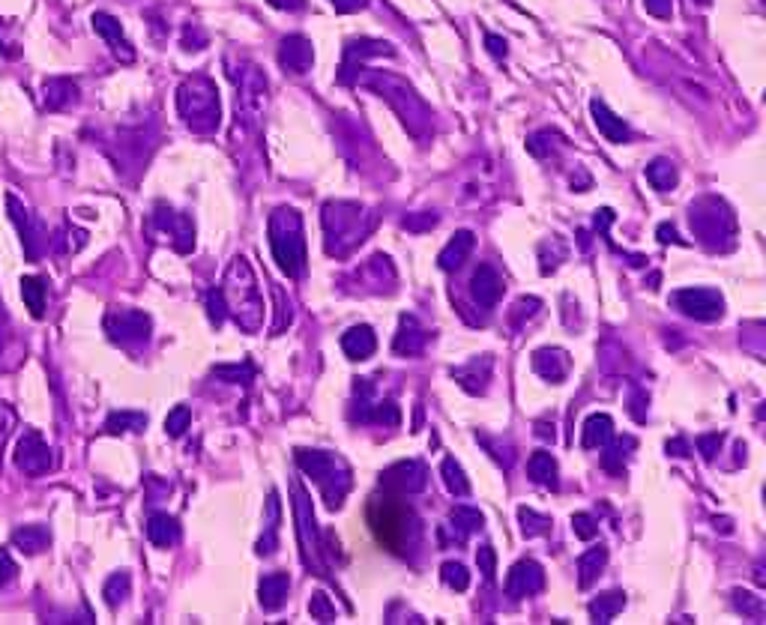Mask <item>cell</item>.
I'll list each match as a JSON object with an SVG mask.
<instances>
[{"instance_id": "277c9868", "label": "cell", "mask_w": 766, "mask_h": 625, "mask_svg": "<svg viewBox=\"0 0 766 625\" xmlns=\"http://www.w3.org/2000/svg\"><path fill=\"white\" fill-rule=\"evenodd\" d=\"M177 108H180V117L183 123L192 129V132H201V135H210L219 129L222 123V108H219V90L210 78L204 75H195V78H186L177 90Z\"/></svg>"}, {"instance_id": "ee69618b", "label": "cell", "mask_w": 766, "mask_h": 625, "mask_svg": "<svg viewBox=\"0 0 766 625\" xmlns=\"http://www.w3.org/2000/svg\"><path fill=\"white\" fill-rule=\"evenodd\" d=\"M734 605H737L740 614H746V617H752V620H761V617H764V602H761V596H755V593H749V590H734Z\"/></svg>"}, {"instance_id": "f6af8a7d", "label": "cell", "mask_w": 766, "mask_h": 625, "mask_svg": "<svg viewBox=\"0 0 766 625\" xmlns=\"http://www.w3.org/2000/svg\"><path fill=\"white\" fill-rule=\"evenodd\" d=\"M440 575H443V584L458 590V593H464L470 587V575H467V569L461 563H443Z\"/></svg>"}, {"instance_id": "681fc988", "label": "cell", "mask_w": 766, "mask_h": 625, "mask_svg": "<svg viewBox=\"0 0 766 625\" xmlns=\"http://www.w3.org/2000/svg\"><path fill=\"white\" fill-rule=\"evenodd\" d=\"M219 380H228V383H249L252 377H255V368L252 365H222V368H216L213 371Z\"/></svg>"}, {"instance_id": "7402d4cb", "label": "cell", "mask_w": 766, "mask_h": 625, "mask_svg": "<svg viewBox=\"0 0 766 625\" xmlns=\"http://www.w3.org/2000/svg\"><path fill=\"white\" fill-rule=\"evenodd\" d=\"M156 225H159L165 234H171L177 252H189V249L195 246V228H192V222H189L186 216H180V213H174V210H159V213H156Z\"/></svg>"}, {"instance_id": "c3c4849f", "label": "cell", "mask_w": 766, "mask_h": 625, "mask_svg": "<svg viewBox=\"0 0 766 625\" xmlns=\"http://www.w3.org/2000/svg\"><path fill=\"white\" fill-rule=\"evenodd\" d=\"M189 422H192V410H189L186 404H180V407H174V410L168 413V419H165V431H168L171 437H180V434L189 428Z\"/></svg>"}, {"instance_id": "91938a15", "label": "cell", "mask_w": 766, "mask_h": 625, "mask_svg": "<svg viewBox=\"0 0 766 625\" xmlns=\"http://www.w3.org/2000/svg\"><path fill=\"white\" fill-rule=\"evenodd\" d=\"M656 234H659V243H665V246H668V243H680V246L686 243V240L677 237V228H674V225H659Z\"/></svg>"}, {"instance_id": "db71d44e", "label": "cell", "mask_w": 766, "mask_h": 625, "mask_svg": "<svg viewBox=\"0 0 766 625\" xmlns=\"http://www.w3.org/2000/svg\"><path fill=\"white\" fill-rule=\"evenodd\" d=\"M207 312H210V320H213L216 326H222V323H225V312H228V306H225L222 288L207 294Z\"/></svg>"}, {"instance_id": "11a10c76", "label": "cell", "mask_w": 766, "mask_h": 625, "mask_svg": "<svg viewBox=\"0 0 766 625\" xmlns=\"http://www.w3.org/2000/svg\"><path fill=\"white\" fill-rule=\"evenodd\" d=\"M722 434L719 431H713V434H704V437H698V449H701V455L707 458V461H713L716 458V452L722 449Z\"/></svg>"}, {"instance_id": "7dc6e473", "label": "cell", "mask_w": 766, "mask_h": 625, "mask_svg": "<svg viewBox=\"0 0 766 625\" xmlns=\"http://www.w3.org/2000/svg\"><path fill=\"white\" fill-rule=\"evenodd\" d=\"M539 309H542V300H536V297H521V300L512 306L509 320H512V326L518 329V326H524V320L536 317V312H539Z\"/></svg>"}, {"instance_id": "d6a6232c", "label": "cell", "mask_w": 766, "mask_h": 625, "mask_svg": "<svg viewBox=\"0 0 766 625\" xmlns=\"http://www.w3.org/2000/svg\"><path fill=\"white\" fill-rule=\"evenodd\" d=\"M75 84L72 81H66V78H54V81H48L45 84V90H42V99H45V105L51 108V111H63V108H69L72 102H75Z\"/></svg>"}, {"instance_id": "cb8c5ba5", "label": "cell", "mask_w": 766, "mask_h": 625, "mask_svg": "<svg viewBox=\"0 0 766 625\" xmlns=\"http://www.w3.org/2000/svg\"><path fill=\"white\" fill-rule=\"evenodd\" d=\"M473 246H476L473 231H458V234L443 246V252L437 255V267H440L443 273H452V270L464 267V261L470 258Z\"/></svg>"}, {"instance_id": "2e32d148", "label": "cell", "mask_w": 766, "mask_h": 625, "mask_svg": "<svg viewBox=\"0 0 766 625\" xmlns=\"http://www.w3.org/2000/svg\"><path fill=\"white\" fill-rule=\"evenodd\" d=\"M294 512H297V533H300V545L303 551H315L318 554V527H315V512L309 503V494L300 482H294ZM306 560V557H303Z\"/></svg>"}, {"instance_id": "d6986e66", "label": "cell", "mask_w": 766, "mask_h": 625, "mask_svg": "<svg viewBox=\"0 0 766 625\" xmlns=\"http://www.w3.org/2000/svg\"><path fill=\"white\" fill-rule=\"evenodd\" d=\"M590 114H593V123H596V129L602 132L605 141H611V144H626V141L632 138V132H629V126L623 123V117H617L602 99H593V102H590Z\"/></svg>"}, {"instance_id": "836d02e7", "label": "cell", "mask_w": 766, "mask_h": 625, "mask_svg": "<svg viewBox=\"0 0 766 625\" xmlns=\"http://www.w3.org/2000/svg\"><path fill=\"white\" fill-rule=\"evenodd\" d=\"M647 180H650L653 189L671 192V189L680 183V174H677V165H674L671 159H653V162L647 165Z\"/></svg>"}, {"instance_id": "7bdbcfd3", "label": "cell", "mask_w": 766, "mask_h": 625, "mask_svg": "<svg viewBox=\"0 0 766 625\" xmlns=\"http://www.w3.org/2000/svg\"><path fill=\"white\" fill-rule=\"evenodd\" d=\"M527 150H530L536 159H548V156L557 150V132H551V129L533 132V135L527 138Z\"/></svg>"}, {"instance_id": "6f0895ef", "label": "cell", "mask_w": 766, "mask_h": 625, "mask_svg": "<svg viewBox=\"0 0 766 625\" xmlns=\"http://www.w3.org/2000/svg\"><path fill=\"white\" fill-rule=\"evenodd\" d=\"M644 9H647L653 18H671L674 0H644Z\"/></svg>"}, {"instance_id": "8992f818", "label": "cell", "mask_w": 766, "mask_h": 625, "mask_svg": "<svg viewBox=\"0 0 766 625\" xmlns=\"http://www.w3.org/2000/svg\"><path fill=\"white\" fill-rule=\"evenodd\" d=\"M366 213L357 204H327L324 207V231H327V252L330 255H342V240H348L345 246L354 249L357 243L366 240L369 225H363Z\"/></svg>"}, {"instance_id": "1f68e13d", "label": "cell", "mask_w": 766, "mask_h": 625, "mask_svg": "<svg viewBox=\"0 0 766 625\" xmlns=\"http://www.w3.org/2000/svg\"><path fill=\"white\" fill-rule=\"evenodd\" d=\"M623 608H626V596H623L620 590L602 593L599 599L590 602V620H593V623H611Z\"/></svg>"}, {"instance_id": "9a60e30c", "label": "cell", "mask_w": 766, "mask_h": 625, "mask_svg": "<svg viewBox=\"0 0 766 625\" xmlns=\"http://www.w3.org/2000/svg\"><path fill=\"white\" fill-rule=\"evenodd\" d=\"M542 587H545V572L536 560H518L506 578V593L512 599L536 596V593H542Z\"/></svg>"}, {"instance_id": "e7e4bbea", "label": "cell", "mask_w": 766, "mask_h": 625, "mask_svg": "<svg viewBox=\"0 0 766 625\" xmlns=\"http://www.w3.org/2000/svg\"><path fill=\"white\" fill-rule=\"evenodd\" d=\"M536 434H539L542 440H554V425H548V422H539V425H536Z\"/></svg>"}, {"instance_id": "03108f58", "label": "cell", "mask_w": 766, "mask_h": 625, "mask_svg": "<svg viewBox=\"0 0 766 625\" xmlns=\"http://www.w3.org/2000/svg\"><path fill=\"white\" fill-rule=\"evenodd\" d=\"M0 51H3V42H0Z\"/></svg>"}, {"instance_id": "6da1fadb", "label": "cell", "mask_w": 766, "mask_h": 625, "mask_svg": "<svg viewBox=\"0 0 766 625\" xmlns=\"http://www.w3.org/2000/svg\"><path fill=\"white\" fill-rule=\"evenodd\" d=\"M369 527L383 548L398 557L413 554L422 542V527L416 512L395 497H375L369 503Z\"/></svg>"}, {"instance_id": "6125c7cd", "label": "cell", "mask_w": 766, "mask_h": 625, "mask_svg": "<svg viewBox=\"0 0 766 625\" xmlns=\"http://www.w3.org/2000/svg\"><path fill=\"white\" fill-rule=\"evenodd\" d=\"M276 9H285V12H297V9H303L306 6V0H270Z\"/></svg>"}, {"instance_id": "be15d7a7", "label": "cell", "mask_w": 766, "mask_h": 625, "mask_svg": "<svg viewBox=\"0 0 766 625\" xmlns=\"http://www.w3.org/2000/svg\"><path fill=\"white\" fill-rule=\"evenodd\" d=\"M668 452L677 455V458H683V455H689V446H686V440H671V443H668Z\"/></svg>"}, {"instance_id": "484cf974", "label": "cell", "mask_w": 766, "mask_h": 625, "mask_svg": "<svg viewBox=\"0 0 766 625\" xmlns=\"http://www.w3.org/2000/svg\"><path fill=\"white\" fill-rule=\"evenodd\" d=\"M342 347L351 359H369L375 350H378V338L372 332V326H351L345 335H342Z\"/></svg>"}, {"instance_id": "816d5d0a", "label": "cell", "mask_w": 766, "mask_h": 625, "mask_svg": "<svg viewBox=\"0 0 766 625\" xmlns=\"http://www.w3.org/2000/svg\"><path fill=\"white\" fill-rule=\"evenodd\" d=\"M572 530H575V536H578V539L590 542V539L599 533V524L593 521V515H587V512H578V515H572Z\"/></svg>"}, {"instance_id": "603a6c76", "label": "cell", "mask_w": 766, "mask_h": 625, "mask_svg": "<svg viewBox=\"0 0 766 625\" xmlns=\"http://www.w3.org/2000/svg\"><path fill=\"white\" fill-rule=\"evenodd\" d=\"M452 377L458 380L461 389H467L470 395H482L488 389V380H491V356H482V359H470L467 365L455 368Z\"/></svg>"}, {"instance_id": "f546056e", "label": "cell", "mask_w": 766, "mask_h": 625, "mask_svg": "<svg viewBox=\"0 0 766 625\" xmlns=\"http://www.w3.org/2000/svg\"><path fill=\"white\" fill-rule=\"evenodd\" d=\"M12 545L21 554H42L51 545V533L42 524H24L12 533Z\"/></svg>"}, {"instance_id": "ab89813d", "label": "cell", "mask_w": 766, "mask_h": 625, "mask_svg": "<svg viewBox=\"0 0 766 625\" xmlns=\"http://www.w3.org/2000/svg\"><path fill=\"white\" fill-rule=\"evenodd\" d=\"M144 425H147V416H144V413H129V410H123V413H111V416L105 419V431H108V434L141 431Z\"/></svg>"}, {"instance_id": "8d00e7d4", "label": "cell", "mask_w": 766, "mask_h": 625, "mask_svg": "<svg viewBox=\"0 0 766 625\" xmlns=\"http://www.w3.org/2000/svg\"><path fill=\"white\" fill-rule=\"evenodd\" d=\"M267 512H270V524H267V536L258 542V554L261 557H270L273 551H276V545H279V518H282V509H279V494L273 491L270 494V500H267Z\"/></svg>"}, {"instance_id": "d590c367", "label": "cell", "mask_w": 766, "mask_h": 625, "mask_svg": "<svg viewBox=\"0 0 766 625\" xmlns=\"http://www.w3.org/2000/svg\"><path fill=\"white\" fill-rule=\"evenodd\" d=\"M482 524H485V518H482V512L473 509V506H455L452 515H449V527L458 533V539H467L470 533L482 530Z\"/></svg>"}, {"instance_id": "ac0fdd59", "label": "cell", "mask_w": 766, "mask_h": 625, "mask_svg": "<svg viewBox=\"0 0 766 625\" xmlns=\"http://www.w3.org/2000/svg\"><path fill=\"white\" fill-rule=\"evenodd\" d=\"M93 30L111 45V51H114L117 60H123V63H132V60H135V51L129 48V42H126V36H123V27H120V21H117L114 15L96 12V15H93Z\"/></svg>"}, {"instance_id": "3957f363", "label": "cell", "mask_w": 766, "mask_h": 625, "mask_svg": "<svg viewBox=\"0 0 766 625\" xmlns=\"http://www.w3.org/2000/svg\"><path fill=\"white\" fill-rule=\"evenodd\" d=\"M270 246L276 255V264L285 276L300 279L306 273V237H303V219L291 207H279L270 216Z\"/></svg>"}, {"instance_id": "9f6ffc18", "label": "cell", "mask_w": 766, "mask_h": 625, "mask_svg": "<svg viewBox=\"0 0 766 625\" xmlns=\"http://www.w3.org/2000/svg\"><path fill=\"white\" fill-rule=\"evenodd\" d=\"M485 51L494 57V60H506L509 48H506V39L497 36V33H485Z\"/></svg>"}, {"instance_id": "f5cc1de1", "label": "cell", "mask_w": 766, "mask_h": 625, "mask_svg": "<svg viewBox=\"0 0 766 625\" xmlns=\"http://www.w3.org/2000/svg\"><path fill=\"white\" fill-rule=\"evenodd\" d=\"M476 566H479V572L485 575V581H494V572H497V554H494V548H491V545H479V551H476Z\"/></svg>"}, {"instance_id": "8fae6325", "label": "cell", "mask_w": 766, "mask_h": 625, "mask_svg": "<svg viewBox=\"0 0 766 625\" xmlns=\"http://www.w3.org/2000/svg\"><path fill=\"white\" fill-rule=\"evenodd\" d=\"M674 303L683 314H689L695 320H707V323L719 320L725 314V300L713 288H683L674 294Z\"/></svg>"}, {"instance_id": "d4e9b609", "label": "cell", "mask_w": 766, "mask_h": 625, "mask_svg": "<svg viewBox=\"0 0 766 625\" xmlns=\"http://www.w3.org/2000/svg\"><path fill=\"white\" fill-rule=\"evenodd\" d=\"M288 590H291V578L288 572H273L267 578H261L258 584V596H261V608L264 611H279L288 602Z\"/></svg>"}, {"instance_id": "30bf717a", "label": "cell", "mask_w": 766, "mask_h": 625, "mask_svg": "<svg viewBox=\"0 0 766 625\" xmlns=\"http://www.w3.org/2000/svg\"><path fill=\"white\" fill-rule=\"evenodd\" d=\"M105 332L114 344L138 347L150 338V317L135 309H114L105 314Z\"/></svg>"}, {"instance_id": "9c48e42d", "label": "cell", "mask_w": 766, "mask_h": 625, "mask_svg": "<svg viewBox=\"0 0 766 625\" xmlns=\"http://www.w3.org/2000/svg\"><path fill=\"white\" fill-rule=\"evenodd\" d=\"M228 75L237 84V114H243L246 120H258L267 105V75L246 60H240L237 69H228Z\"/></svg>"}, {"instance_id": "e575fe53", "label": "cell", "mask_w": 766, "mask_h": 625, "mask_svg": "<svg viewBox=\"0 0 766 625\" xmlns=\"http://www.w3.org/2000/svg\"><path fill=\"white\" fill-rule=\"evenodd\" d=\"M602 449H605V452H602V467H605L608 473L620 476V473H623V467H626L629 449H635V440H632V437H620L617 443H611V440H608Z\"/></svg>"}, {"instance_id": "5b68a950", "label": "cell", "mask_w": 766, "mask_h": 625, "mask_svg": "<svg viewBox=\"0 0 766 625\" xmlns=\"http://www.w3.org/2000/svg\"><path fill=\"white\" fill-rule=\"evenodd\" d=\"M297 464L321 488L327 506L339 509L345 494L351 491V467L339 455L324 449H297Z\"/></svg>"}, {"instance_id": "94428289", "label": "cell", "mask_w": 766, "mask_h": 625, "mask_svg": "<svg viewBox=\"0 0 766 625\" xmlns=\"http://www.w3.org/2000/svg\"><path fill=\"white\" fill-rule=\"evenodd\" d=\"M339 12H360L369 6V0H330Z\"/></svg>"}, {"instance_id": "680465c9", "label": "cell", "mask_w": 766, "mask_h": 625, "mask_svg": "<svg viewBox=\"0 0 766 625\" xmlns=\"http://www.w3.org/2000/svg\"><path fill=\"white\" fill-rule=\"evenodd\" d=\"M15 575H18V566H15V560H12L6 551H0V587H6L9 581H15Z\"/></svg>"}, {"instance_id": "ba28073f", "label": "cell", "mask_w": 766, "mask_h": 625, "mask_svg": "<svg viewBox=\"0 0 766 625\" xmlns=\"http://www.w3.org/2000/svg\"><path fill=\"white\" fill-rule=\"evenodd\" d=\"M692 231L710 246V249H722L719 240L728 237L734 240V216L728 213V207L719 198H701L698 204H692L689 213Z\"/></svg>"}, {"instance_id": "4316f807", "label": "cell", "mask_w": 766, "mask_h": 625, "mask_svg": "<svg viewBox=\"0 0 766 625\" xmlns=\"http://www.w3.org/2000/svg\"><path fill=\"white\" fill-rule=\"evenodd\" d=\"M605 563H608V548H605V545H596V548H590L587 554H581V560H578V587H581V590H590V587L599 581Z\"/></svg>"}, {"instance_id": "f1b7e54d", "label": "cell", "mask_w": 766, "mask_h": 625, "mask_svg": "<svg viewBox=\"0 0 766 625\" xmlns=\"http://www.w3.org/2000/svg\"><path fill=\"white\" fill-rule=\"evenodd\" d=\"M147 539H150L156 548H171V545H177V539H180V524H177L171 515L156 512V515H150V521H147Z\"/></svg>"}, {"instance_id": "5bb4252c", "label": "cell", "mask_w": 766, "mask_h": 625, "mask_svg": "<svg viewBox=\"0 0 766 625\" xmlns=\"http://www.w3.org/2000/svg\"><path fill=\"white\" fill-rule=\"evenodd\" d=\"M315 63V48L312 39H306L303 33H291L282 39L279 45V66L291 75H306Z\"/></svg>"}, {"instance_id": "f35d334b", "label": "cell", "mask_w": 766, "mask_h": 625, "mask_svg": "<svg viewBox=\"0 0 766 625\" xmlns=\"http://www.w3.org/2000/svg\"><path fill=\"white\" fill-rule=\"evenodd\" d=\"M21 300H24V306L30 309L33 317H42V312H45V282L36 279V276H27L21 282Z\"/></svg>"}, {"instance_id": "74e56055", "label": "cell", "mask_w": 766, "mask_h": 625, "mask_svg": "<svg viewBox=\"0 0 766 625\" xmlns=\"http://www.w3.org/2000/svg\"><path fill=\"white\" fill-rule=\"evenodd\" d=\"M440 476H443V485L449 488V494H455V497H467L470 494V482H467V476H464V470H461V464L455 458L443 461Z\"/></svg>"}, {"instance_id": "e0dca14e", "label": "cell", "mask_w": 766, "mask_h": 625, "mask_svg": "<svg viewBox=\"0 0 766 625\" xmlns=\"http://www.w3.org/2000/svg\"><path fill=\"white\" fill-rule=\"evenodd\" d=\"M470 294L482 309H494L503 297V279L491 264H482L470 279Z\"/></svg>"}, {"instance_id": "bcb514c9", "label": "cell", "mask_w": 766, "mask_h": 625, "mask_svg": "<svg viewBox=\"0 0 766 625\" xmlns=\"http://www.w3.org/2000/svg\"><path fill=\"white\" fill-rule=\"evenodd\" d=\"M309 614H312V620H318V623H333V620H336V605L330 602L327 593H315L312 602H309Z\"/></svg>"}, {"instance_id": "60d3db41", "label": "cell", "mask_w": 766, "mask_h": 625, "mask_svg": "<svg viewBox=\"0 0 766 625\" xmlns=\"http://www.w3.org/2000/svg\"><path fill=\"white\" fill-rule=\"evenodd\" d=\"M518 521H521V533L527 536V539H536V536H545L548 530H551V518H545V515H539V512H533V509H518Z\"/></svg>"}, {"instance_id": "52a82bcc", "label": "cell", "mask_w": 766, "mask_h": 625, "mask_svg": "<svg viewBox=\"0 0 766 625\" xmlns=\"http://www.w3.org/2000/svg\"><path fill=\"white\" fill-rule=\"evenodd\" d=\"M222 297L228 300V312H234L237 323L246 329V332H255L261 326V297H258V285H255V276L249 270V264L243 267V282L237 279L234 267L228 270L225 276V288H222Z\"/></svg>"}, {"instance_id": "44dd1931", "label": "cell", "mask_w": 766, "mask_h": 625, "mask_svg": "<svg viewBox=\"0 0 766 625\" xmlns=\"http://www.w3.org/2000/svg\"><path fill=\"white\" fill-rule=\"evenodd\" d=\"M533 368H536L545 380L563 383L566 374H569V368H572V359H569V353L560 350V347H542V350L533 353Z\"/></svg>"}, {"instance_id": "4fadbf2b", "label": "cell", "mask_w": 766, "mask_h": 625, "mask_svg": "<svg viewBox=\"0 0 766 625\" xmlns=\"http://www.w3.org/2000/svg\"><path fill=\"white\" fill-rule=\"evenodd\" d=\"M15 467L27 476H42L51 467V449L42 440V434L27 431L15 446Z\"/></svg>"}, {"instance_id": "f907efd6", "label": "cell", "mask_w": 766, "mask_h": 625, "mask_svg": "<svg viewBox=\"0 0 766 625\" xmlns=\"http://www.w3.org/2000/svg\"><path fill=\"white\" fill-rule=\"evenodd\" d=\"M437 222H440V219H437L434 213H416V216H404V219H401V228H407V231H413V234H425V231H431Z\"/></svg>"}, {"instance_id": "ffe728a7", "label": "cell", "mask_w": 766, "mask_h": 625, "mask_svg": "<svg viewBox=\"0 0 766 625\" xmlns=\"http://www.w3.org/2000/svg\"><path fill=\"white\" fill-rule=\"evenodd\" d=\"M428 344V329L413 317V314H404L401 317V329L392 341V350L398 356H419Z\"/></svg>"}, {"instance_id": "83f0119b", "label": "cell", "mask_w": 766, "mask_h": 625, "mask_svg": "<svg viewBox=\"0 0 766 625\" xmlns=\"http://www.w3.org/2000/svg\"><path fill=\"white\" fill-rule=\"evenodd\" d=\"M608 440H614V419L605 413H593L584 422V434H581V446L584 449H602Z\"/></svg>"}, {"instance_id": "7a4b0ae2", "label": "cell", "mask_w": 766, "mask_h": 625, "mask_svg": "<svg viewBox=\"0 0 766 625\" xmlns=\"http://www.w3.org/2000/svg\"><path fill=\"white\" fill-rule=\"evenodd\" d=\"M360 84L372 87L378 96H383L401 117V123L416 135V138H425V132L431 129V111L425 108V102L413 93L410 84H404L401 78L389 75V72H369V75H360L357 78Z\"/></svg>"}, {"instance_id": "b9f144b4", "label": "cell", "mask_w": 766, "mask_h": 625, "mask_svg": "<svg viewBox=\"0 0 766 625\" xmlns=\"http://www.w3.org/2000/svg\"><path fill=\"white\" fill-rule=\"evenodd\" d=\"M129 587H132V578L126 575V572H117V575H111L108 581H105V602L111 605V608H117V605H123V599L129 596Z\"/></svg>"}, {"instance_id": "4dcf8cb0", "label": "cell", "mask_w": 766, "mask_h": 625, "mask_svg": "<svg viewBox=\"0 0 766 625\" xmlns=\"http://www.w3.org/2000/svg\"><path fill=\"white\" fill-rule=\"evenodd\" d=\"M527 473L536 485H545V488H560V479H557V461L551 452H533L530 461H527Z\"/></svg>"}, {"instance_id": "7c38bea8", "label": "cell", "mask_w": 766, "mask_h": 625, "mask_svg": "<svg viewBox=\"0 0 766 625\" xmlns=\"http://www.w3.org/2000/svg\"><path fill=\"white\" fill-rule=\"evenodd\" d=\"M428 485V470L419 461H401L381 473V488L392 494H419Z\"/></svg>"}]
</instances>
